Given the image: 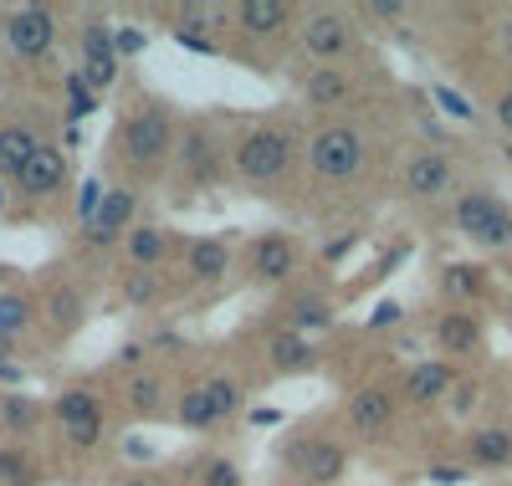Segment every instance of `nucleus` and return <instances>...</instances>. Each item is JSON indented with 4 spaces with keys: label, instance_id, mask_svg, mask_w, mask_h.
<instances>
[{
    "label": "nucleus",
    "instance_id": "obj_48",
    "mask_svg": "<svg viewBox=\"0 0 512 486\" xmlns=\"http://www.w3.org/2000/svg\"><path fill=\"white\" fill-rule=\"evenodd\" d=\"M251 420H256V425H277L282 415H277V410H251Z\"/></svg>",
    "mask_w": 512,
    "mask_h": 486
},
{
    "label": "nucleus",
    "instance_id": "obj_13",
    "mask_svg": "<svg viewBox=\"0 0 512 486\" xmlns=\"http://www.w3.org/2000/svg\"><path fill=\"white\" fill-rule=\"evenodd\" d=\"M118 77V57H113V26L93 11L88 21H82V82L93 87V93H103V87H113Z\"/></svg>",
    "mask_w": 512,
    "mask_h": 486
},
{
    "label": "nucleus",
    "instance_id": "obj_38",
    "mask_svg": "<svg viewBox=\"0 0 512 486\" xmlns=\"http://www.w3.org/2000/svg\"><path fill=\"white\" fill-rule=\"evenodd\" d=\"M431 98L441 103V113H451V118H461V123H466V118H472V113H477V108H472V103H466V98L456 93V87H446V82H436V87H431Z\"/></svg>",
    "mask_w": 512,
    "mask_h": 486
},
{
    "label": "nucleus",
    "instance_id": "obj_50",
    "mask_svg": "<svg viewBox=\"0 0 512 486\" xmlns=\"http://www.w3.org/2000/svg\"><path fill=\"white\" fill-rule=\"evenodd\" d=\"M123 486H154V481H149V476H128Z\"/></svg>",
    "mask_w": 512,
    "mask_h": 486
},
{
    "label": "nucleus",
    "instance_id": "obj_14",
    "mask_svg": "<svg viewBox=\"0 0 512 486\" xmlns=\"http://www.w3.org/2000/svg\"><path fill=\"white\" fill-rule=\"evenodd\" d=\"M175 159H180V169L190 174L195 185H216V174H221V144H216V134H210L205 123H190L185 134L175 139Z\"/></svg>",
    "mask_w": 512,
    "mask_h": 486
},
{
    "label": "nucleus",
    "instance_id": "obj_25",
    "mask_svg": "<svg viewBox=\"0 0 512 486\" xmlns=\"http://www.w3.org/2000/svg\"><path fill=\"white\" fill-rule=\"evenodd\" d=\"M185 261H190V277L195 282H221L231 272V246L216 241V236H205V241H190Z\"/></svg>",
    "mask_w": 512,
    "mask_h": 486
},
{
    "label": "nucleus",
    "instance_id": "obj_45",
    "mask_svg": "<svg viewBox=\"0 0 512 486\" xmlns=\"http://www.w3.org/2000/svg\"><path fill=\"white\" fill-rule=\"evenodd\" d=\"M492 113H497V123H502L507 134H512V87H507V93L497 98V108H492Z\"/></svg>",
    "mask_w": 512,
    "mask_h": 486
},
{
    "label": "nucleus",
    "instance_id": "obj_22",
    "mask_svg": "<svg viewBox=\"0 0 512 486\" xmlns=\"http://www.w3.org/2000/svg\"><path fill=\"white\" fill-rule=\"evenodd\" d=\"M123 256L134 261V272H154L159 261L169 256V231L154 226V220H139V226L123 236Z\"/></svg>",
    "mask_w": 512,
    "mask_h": 486
},
{
    "label": "nucleus",
    "instance_id": "obj_43",
    "mask_svg": "<svg viewBox=\"0 0 512 486\" xmlns=\"http://www.w3.org/2000/svg\"><path fill=\"white\" fill-rule=\"evenodd\" d=\"M144 359H149L144 343H123V348H118V364H123V369H139Z\"/></svg>",
    "mask_w": 512,
    "mask_h": 486
},
{
    "label": "nucleus",
    "instance_id": "obj_24",
    "mask_svg": "<svg viewBox=\"0 0 512 486\" xmlns=\"http://www.w3.org/2000/svg\"><path fill=\"white\" fill-rule=\"evenodd\" d=\"M338 323V313H333V302L323 297V292H297L292 302H287V328L292 333H323V328H333Z\"/></svg>",
    "mask_w": 512,
    "mask_h": 486
},
{
    "label": "nucleus",
    "instance_id": "obj_20",
    "mask_svg": "<svg viewBox=\"0 0 512 486\" xmlns=\"http://www.w3.org/2000/svg\"><path fill=\"white\" fill-rule=\"evenodd\" d=\"M466 461L482 466V471L512 466V430L507 425H477V430H466Z\"/></svg>",
    "mask_w": 512,
    "mask_h": 486
},
{
    "label": "nucleus",
    "instance_id": "obj_19",
    "mask_svg": "<svg viewBox=\"0 0 512 486\" xmlns=\"http://www.w3.org/2000/svg\"><path fill=\"white\" fill-rule=\"evenodd\" d=\"M451 389H456V369L446 359H425V364H415L405 374V400L410 405H436V400H446Z\"/></svg>",
    "mask_w": 512,
    "mask_h": 486
},
{
    "label": "nucleus",
    "instance_id": "obj_52",
    "mask_svg": "<svg viewBox=\"0 0 512 486\" xmlns=\"http://www.w3.org/2000/svg\"><path fill=\"white\" fill-rule=\"evenodd\" d=\"M507 47H512V16H507Z\"/></svg>",
    "mask_w": 512,
    "mask_h": 486
},
{
    "label": "nucleus",
    "instance_id": "obj_26",
    "mask_svg": "<svg viewBox=\"0 0 512 486\" xmlns=\"http://www.w3.org/2000/svg\"><path fill=\"white\" fill-rule=\"evenodd\" d=\"M36 144H41V139L31 134V128H21V123H6V128H0V180H16V174L26 169V159H31Z\"/></svg>",
    "mask_w": 512,
    "mask_h": 486
},
{
    "label": "nucleus",
    "instance_id": "obj_41",
    "mask_svg": "<svg viewBox=\"0 0 512 486\" xmlns=\"http://www.w3.org/2000/svg\"><path fill=\"white\" fill-rule=\"evenodd\" d=\"M364 21H405V6L400 0H369V6H359Z\"/></svg>",
    "mask_w": 512,
    "mask_h": 486
},
{
    "label": "nucleus",
    "instance_id": "obj_54",
    "mask_svg": "<svg viewBox=\"0 0 512 486\" xmlns=\"http://www.w3.org/2000/svg\"><path fill=\"white\" fill-rule=\"evenodd\" d=\"M507 159H512V149H507Z\"/></svg>",
    "mask_w": 512,
    "mask_h": 486
},
{
    "label": "nucleus",
    "instance_id": "obj_4",
    "mask_svg": "<svg viewBox=\"0 0 512 486\" xmlns=\"http://www.w3.org/2000/svg\"><path fill=\"white\" fill-rule=\"evenodd\" d=\"M456 231L472 241V246H512V210L492 195V190H466L456 200Z\"/></svg>",
    "mask_w": 512,
    "mask_h": 486
},
{
    "label": "nucleus",
    "instance_id": "obj_42",
    "mask_svg": "<svg viewBox=\"0 0 512 486\" xmlns=\"http://www.w3.org/2000/svg\"><path fill=\"white\" fill-rule=\"evenodd\" d=\"M425 476H431L436 486H456V481H466V476H472V471H466V466H451V461H436V466L425 471Z\"/></svg>",
    "mask_w": 512,
    "mask_h": 486
},
{
    "label": "nucleus",
    "instance_id": "obj_28",
    "mask_svg": "<svg viewBox=\"0 0 512 486\" xmlns=\"http://www.w3.org/2000/svg\"><path fill=\"white\" fill-rule=\"evenodd\" d=\"M185 476H190V486H246L241 481V466L231 456H195L185 466Z\"/></svg>",
    "mask_w": 512,
    "mask_h": 486
},
{
    "label": "nucleus",
    "instance_id": "obj_21",
    "mask_svg": "<svg viewBox=\"0 0 512 486\" xmlns=\"http://www.w3.org/2000/svg\"><path fill=\"white\" fill-rule=\"evenodd\" d=\"M231 16H236V26L251 31V36H277V31L292 26L297 11L287 6V0H241V6H231Z\"/></svg>",
    "mask_w": 512,
    "mask_h": 486
},
{
    "label": "nucleus",
    "instance_id": "obj_47",
    "mask_svg": "<svg viewBox=\"0 0 512 486\" xmlns=\"http://www.w3.org/2000/svg\"><path fill=\"white\" fill-rule=\"evenodd\" d=\"M0 384L16 389V384H21V369H16V364H0Z\"/></svg>",
    "mask_w": 512,
    "mask_h": 486
},
{
    "label": "nucleus",
    "instance_id": "obj_29",
    "mask_svg": "<svg viewBox=\"0 0 512 486\" xmlns=\"http://www.w3.org/2000/svg\"><path fill=\"white\" fill-rule=\"evenodd\" d=\"M36 420H41L36 400H26V394H16V389L0 394V435H31Z\"/></svg>",
    "mask_w": 512,
    "mask_h": 486
},
{
    "label": "nucleus",
    "instance_id": "obj_23",
    "mask_svg": "<svg viewBox=\"0 0 512 486\" xmlns=\"http://www.w3.org/2000/svg\"><path fill=\"white\" fill-rule=\"evenodd\" d=\"M82 323H88V297H82L72 282L47 287V328L67 338V333H77Z\"/></svg>",
    "mask_w": 512,
    "mask_h": 486
},
{
    "label": "nucleus",
    "instance_id": "obj_11",
    "mask_svg": "<svg viewBox=\"0 0 512 486\" xmlns=\"http://www.w3.org/2000/svg\"><path fill=\"white\" fill-rule=\"evenodd\" d=\"M303 47H308V57H318L323 67L344 62V57L354 52V21H349V11H333V6L313 11V16L303 21Z\"/></svg>",
    "mask_w": 512,
    "mask_h": 486
},
{
    "label": "nucleus",
    "instance_id": "obj_51",
    "mask_svg": "<svg viewBox=\"0 0 512 486\" xmlns=\"http://www.w3.org/2000/svg\"><path fill=\"white\" fill-rule=\"evenodd\" d=\"M0 210H6V180H0Z\"/></svg>",
    "mask_w": 512,
    "mask_h": 486
},
{
    "label": "nucleus",
    "instance_id": "obj_6",
    "mask_svg": "<svg viewBox=\"0 0 512 486\" xmlns=\"http://www.w3.org/2000/svg\"><path fill=\"white\" fill-rule=\"evenodd\" d=\"M236 410H241V384L236 379H205V384L185 389L180 405H175V415H180L185 430H210V425L231 420Z\"/></svg>",
    "mask_w": 512,
    "mask_h": 486
},
{
    "label": "nucleus",
    "instance_id": "obj_17",
    "mask_svg": "<svg viewBox=\"0 0 512 486\" xmlns=\"http://www.w3.org/2000/svg\"><path fill=\"white\" fill-rule=\"evenodd\" d=\"M349 425L359 435H384L395 425V394L379 389V384H364L354 400H349Z\"/></svg>",
    "mask_w": 512,
    "mask_h": 486
},
{
    "label": "nucleus",
    "instance_id": "obj_15",
    "mask_svg": "<svg viewBox=\"0 0 512 486\" xmlns=\"http://www.w3.org/2000/svg\"><path fill=\"white\" fill-rule=\"evenodd\" d=\"M451 185H456V169H451V159L441 149H420L405 164V195H415V200H436Z\"/></svg>",
    "mask_w": 512,
    "mask_h": 486
},
{
    "label": "nucleus",
    "instance_id": "obj_10",
    "mask_svg": "<svg viewBox=\"0 0 512 486\" xmlns=\"http://www.w3.org/2000/svg\"><path fill=\"white\" fill-rule=\"evenodd\" d=\"M6 47L16 57H26V62L47 57L57 47V16L47 6H16V11H6Z\"/></svg>",
    "mask_w": 512,
    "mask_h": 486
},
{
    "label": "nucleus",
    "instance_id": "obj_18",
    "mask_svg": "<svg viewBox=\"0 0 512 486\" xmlns=\"http://www.w3.org/2000/svg\"><path fill=\"white\" fill-rule=\"evenodd\" d=\"M267 364L277 374H313L318 369V343L303 338V333H292V328H282V333L267 338Z\"/></svg>",
    "mask_w": 512,
    "mask_h": 486
},
{
    "label": "nucleus",
    "instance_id": "obj_31",
    "mask_svg": "<svg viewBox=\"0 0 512 486\" xmlns=\"http://www.w3.org/2000/svg\"><path fill=\"white\" fill-rule=\"evenodd\" d=\"M159 410H164V379L159 374H134V379H128V415L149 420Z\"/></svg>",
    "mask_w": 512,
    "mask_h": 486
},
{
    "label": "nucleus",
    "instance_id": "obj_5",
    "mask_svg": "<svg viewBox=\"0 0 512 486\" xmlns=\"http://www.w3.org/2000/svg\"><path fill=\"white\" fill-rule=\"evenodd\" d=\"M282 466L292 476H303L308 486H333L349 471V456H344V446H333V440H323V435H297V440L282 446Z\"/></svg>",
    "mask_w": 512,
    "mask_h": 486
},
{
    "label": "nucleus",
    "instance_id": "obj_16",
    "mask_svg": "<svg viewBox=\"0 0 512 486\" xmlns=\"http://www.w3.org/2000/svg\"><path fill=\"white\" fill-rule=\"evenodd\" d=\"M436 348L451 353V359H472L482 348V323L477 313H466V307H451V313L436 318Z\"/></svg>",
    "mask_w": 512,
    "mask_h": 486
},
{
    "label": "nucleus",
    "instance_id": "obj_8",
    "mask_svg": "<svg viewBox=\"0 0 512 486\" xmlns=\"http://www.w3.org/2000/svg\"><path fill=\"white\" fill-rule=\"evenodd\" d=\"M297 261H303V251H297V241L287 231H262V236H251L246 246V272L251 282H262V287H277L297 272Z\"/></svg>",
    "mask_w": 512,
    "mask_h": 486
},
{
    "label": "nucleus",
    "instance_id": "obj_30",
    "mask_svg": "<svg viewBox=\"0 0 512 486\" xmlns=\"http://www.w3.org/2000/svg\"><path fill=\"white\" fill-rule=\"evenodd\" d=\"M31 318H36V302L26 292H16V287L0 292V338H21L31 328Z\"/></svg>",
    "mask_w": 512,
    "mask_h": 486
},
{
    "label": "nucleus",
    "instance_id": "obj_3",
    "mask_svg": "<svg viewBox=\"0 0 512 486\" xmlns=\"http://www.w3.org/2000/svg\"><path fill=\"white\" fill-rule=\"evenodd\" d=\"M308 164H313L318 180H328V185L354 180V174L364 169V134L349 128V123H323L318 134L308 139Z\"/></svg>",
    "mask_w": 512,
    "mask_h": 486
},
{
    "label": "nucleus",
    "instance_id": "obj_32",
    "mask_svg": "<svg viewBox=\"0 0 512 486\" xmlns=\"http://www.w3.org/2000/svg\"><path fill=\"white\" fill-rule=\"evenodd\" d=\"M441 287H446L451 297H461V302H472V297L487 292V272L477 267V261H451V267L441 272Z\"/></svg>",
    "mask_w": 512,
    "mask_h": 486
},
{
    "label": "nucleus",
    "instance_id": "obj_37",
    "mask_svg": "<svg viewBox=\"0 0 512 486\" xmlns=\"http://www.w3.org/2000/svg\"><path fill=\"white\" fill-rule=\"evenodd\" d=\"M149 47V36L139 31V26H113V57L123 62V57H139Z\"/></svg>",
    "mask_w": 512,
    "mask_h": 486
},
{
    "label": "nucleus",
    "instance_id": "obj_7",
    "mask_svg": "<svg viewBox=\"0 0 512 486\" xmlns=\"http://www.w3.org/2000/svg\"><path fill=\"white\" fill-rule=\"evenodd\" d=\"M103 425H108V415H103V400H98L93 389L72 384V389L57 394V430L72 440V446L93 451L98 440H103Z\"/></svg>",
    "mask_w": 512,
    "mask_h": 486
},
{
    "label": "nucleus",
    "instance_id": "obj_36",
    "mask_svg": "<svg viewBox=\"0 0 512 486\" xmlns=\"http://www.w3.org/2000/svg\"><path fill=\"white\" fill-rule=\"evenodd\" d=\"M103 195H108V185H103V180H82V185H77V220H82V226H88V220L98 215Z\"/></svg>",
    "mask_w": 512,
    "mask_h": 486
},
{
    "label": "nucleus",
    "instance_id": "obj_53",
    "mask_svg": "<svg viewBox=\"0 0 512 486\" xmlns=\"http://www.w3.org/2000/svg\"><path fill=\"white\" fill-rule=\"evenodd\" d=\"M6 277H11V267H0V282H6Z\"/></svg>",
    "mask_w": 512,
    "mask_h": 486
},
{
    "label": "nucleus",
    "instance_id": "obj_27",
    "mask_svg": "<svg viewBox=\"0 0 512 486\" xmlns=\"http://www.w3.org/2000/svg\"><path fill=\"white\" fill-rule=\"evenodd\" d=\"M303 93H308L313 108H338L349 98V77H344V67H313L308 82H303Z\"/></svg>",
    "mask_w": 512,
    "mask_h": 486
},
{
    "label": "nucleus",
    "instance_id": "obj_2",
    "mask_svg": "<svg viewBox=\"0 0 512 486\" xmlns=\"http://www.w3.org/2000/svg\"><path fill=\"white\" fill-rule=\"evenodd\" d=\"M297 159V134L282 123H256L236 144V174L246 185H277Z\"/></svg>",
    "mask_w": 512,
    "mask_h": 486
},
{
    "label": "nucleus",
    "instance_id": "obj_44",
    "mask_svg": "<svg viewBox=\"0 0 512 486\" xmlns=\"http://www.w3.org/2000/svg\"><path fill=\"white\" fill-rule=\"evenodd\" d=\"M144 348H185V338H180V333H169V328H159Z\"/></svg>",
    "mask_w": 512,
    "mask_h": 486
},
{
    "label": "nucleus",
    "instance_id": "obj_46",
    "mask_svg": "<svg viewBox=\"0 0 512 486\" xmlns=\"http://www.w3.org/2000/svg\"><path fill=\"white\" fill-rule=\"evenodd\" d=\"M349 246H354V236H344V241H333V246H328V251H323V261H338V256H344V251H349Z\"/></svg>",
    "mask_w": 512,
    "mask_h": 486
},
{
    "label": "nucleus",
    "instance_id": "obj_34",
    "mask_svg": "<svg viewBox=\"0 0 512 486\" xmlns=\"http://www.w3.org/2000/svg\"><path fill=\"white\" fill-rule=\"evenodd\" d=\"M93 113H98V93L82 82V72H72V77H67V118L82 123V118H93Z\"/></svg>",
    "mask_w": 512,
    "mask_h": 486
},
{
    "label": "nucleus",
    "instance_id": "obj_9",
    "mask_svg": "<svg viewBox=\"0 0 512 486\" xmlns=\"http://www.w3.org/2000/svg\"><path fill=\"white\" fill-rule=\"evenodd\" d=\"M139 226V195L134 190H108L103 195V205H98V215L82 226V241H88L93 251H108V246H118L128 231Z\"/></svg>",
    "mask_w": 512,
    "mask_h": 486
},
{
    "label": "nucleus",
    "instance_id": "obj_39",
    "mask_svg": "<svg viewBox=\"0 0 512 486\" xmlns=\"http://www.w3.org/2000/svg\"><path fill=\"white\" fill-rule=\"evenodd\" d=\"M400 323H405V307H400L395 297L374 302V313H369V333H379V328H400Z\"/></svg>",
    "mask_w": 512,
    "mask_h": 486
},
{
    "label": "nucleus",
    "instance_id": "obj_49",
    "mask_svg": "<svg viewBox=\"0 0 512 486\" xmlns=\"http://www.w3.org/2000/svg\"><path fill=\"white\" fill-rule=\"evenodd\" d=\"M11 353H16V338H0V364H11Z\"/></svg>",
    "mask_w": 512,
    "mask_h": 486
},
{
    "label": "nucleus",
    "instance_id": "obj_40",
    "mask_svg": "<svg viewBox=\"0 0 512 486\" xmlns=\"http://www.w3.org/2000/svg\"><path fill=\"white\" fill-rule=\"evenodd\" d=\"M175 41H180L185 52H195V57H216V52H221V47H216V36H200V31H180V26H175Z\"/></svg>",
    "mask_w": 512,
    "mask_h": 486
},
{
    "label": "nucleus",
    "instance_id": "obj_33",
    "mask_svg": "<svg viewBox=\"0 0 512 486\" xmlns=\"http://www.w3.org/2000/svg\"><path fill=\"white\" fill-rule=\"evenodd\" d=\"M36 481H41V466H36L21 446L0 451V486H36Z\"/></svg>",
    "mask_w": 512,
    "mask_h": 486
},
{
    "label": "nucleus",
    "instance_id": "obj_35",
    "mask_svg": "<svg viewBox=\"0 0 512 486\" xmlns=\"http://www.w3.org/2000/svg\"><path fill=\"white\" fill-rule=\"evenodd\" d=\"M154 297H159V272H128L123 277V302L128 307H144Z\"/></svg>",
    "mask_w": 512,
    "mask_h": 486
},
{
    "label": "nucleus",
    "instance_id": "obj_12",
    "mask_svg": "<svg viewBox=\"0 0 512 486\" xmlns=\"http://www.w3.org/2000/svg\"><path fill=\"white\" fill-rule=\"evenodd\" d=\"M67 174H72L67 149H57V144H36L31 159H26V169L16 174V190H21L26 200H52V195L67 190Z\"/></svg>",
    "mask_w": 512,
    "mask_h": 486
},
{
    "label": "nucleus",
    "instance_id": "obj_1",
    "mask_svg": "<svg viewBox=\"0 0 512 486\" xmlns=\"http://www.w3.org/2000/svg\"><path fill=\"white\" fill-rule=\"evenodd\" d=\"M113 149L134 174H154L169 154H175V118L164 113V103H144L118 123Z\"/></svg>",
    "mask_w": 512,
    "mask_h": 486
}]
</instances>
